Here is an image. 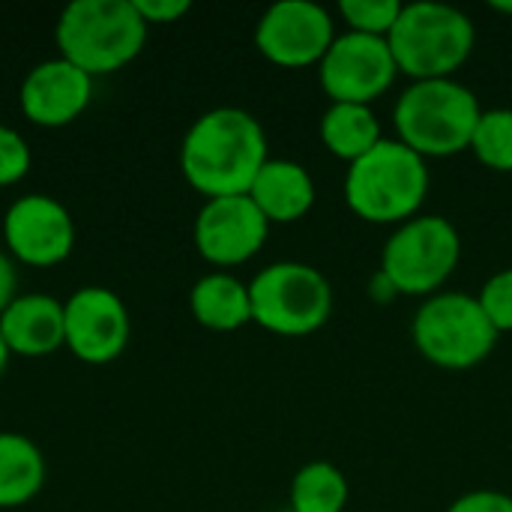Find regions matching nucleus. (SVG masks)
<instances>
[{
    "mask_svg": "<svg viewBox=\"0 0 512 512\" xmlns=\"http://www.w3.org/2000/svg\"><path fill=\"white\" fill-rule=\"evenodd\" d=\"M267 159L264 126L231 105L204 111L180 144V171L204 198L249 195Z\"/></svg>",
    "mask_w": 512,
    "mask_h": 512,
    "instance_id": "nucleus-1",
    "label": "nucleus"
},
{
    "mask_svg": "<svg viewBox=\"0 0 512 512\" xmlns=\"http://www.w3.org/2000/svg\"><path fill=\"white\" fill-rule=\"evenodd\" d=\"M147 24L132 0H72L54 27L63 60L90 78L129 66L147 42Z\"/></svg>",
    "mask_w": 512,
    "mask_h": 512,
    "instance_id": "nucleus-2",
    "label": "nucleus"
},
{
    "mask_svg": "<svg viewBox=\"0 0 512 512\" xmlns=\"http://www.w3.org/2000/svg\"><path fill=\"white\" fill-rule=\"evenodd\" d=\"M429 192V165L399 138H381L366 156L348 165L345 201L375 225L408 222L420 216Z\"/></svg>",
    "mask_w": 512,
    "mask_h": 512,
    "instance_id": "nucleus-3",
    "label": "nucleus"
},
{
    "mask_svg": "<svg viewBox=\"0 0 512 512\" xmlns=\"http://www.w3.org/2000/svg\"><path fill=\"white\" fill-rule=\"evenodd\" d=\"M480 99L471 87L456 78L411 81L393 108V123L399 141L414 153L426 156H456L471 147L474 129L480 123Z\"/></svg>",
    "mask_w": 512,
    "mask_h": 512,
    "instance_id": "nucleus-4",
    "label": "nucleus"
},
{
    "mask_svg": "<svg viewBox=\"0 0 512 512\" xmlns=\"http://www.w3.org/2000/svg\"><path fill=\"white\" fill-rule=\"evenodd\" d=\"M393 60L411 81L453 78L471 57L477 30L465 9L438 0L402 3V12L387 36Z\"/></svg>",
    "mask_w": 512,
    "mask_h": 512,
    "instance_id": "nucleus-5",
    "label": "nucleus"
},
{
    "mask_svg": "<svg viewBox=\"0 0 512 512\" xmlns=\"http://www.w3.org/2000/svg\"><path fill=\"white\" fill-rule=\"evenodd\" d=\"M411 336L417 351L441 369H474L498 345V330L471 294L438 291L414 315Z\"/></svg>",
    "mask_w": 512,
    "mask_h": 512,
    "instance_id": "nucleus-6",
    "label": "nucleus"
},
{
    "mask_svg": "<svg viewBox=\"0 0 512 512\" xmlns=\"http://www.w3.org/2000/svg\"><path fill=\"white\" fill-rule=\"evenodd\" d=\"M462 258L459 228L447 216H414L402 222L381 252V276L393 291L432 297Z\"/></svg>",
    "mask_w": 512,
    "mask_h": 512,
    "instance_id": "nucleus-7",
    "label": "nucleus"
},
{
    "mask_svg": "<svg viewBox=\"0 0 512 512\" xmlns=\"http://www.w3.org/2000/svg\"><path fill=\"white\" fill-rule=\"evenodd\" d=\"M252 321L276 336H309L333 312V288L303 261H276L249 282Z\"/></svg>",
    "mask_w": 512,
    "mask_h": 512,
    "instance_id": "nucleus-8",
    "label": "nucleus"
},
{
    "mask_svg": "<svg viewBox=\"0 0 512 512\" xmlns=\"http://www.w3.org/2000/svg\"><path fill=\"white\" fill-rule=\"evenodd\" d=\"M318 66V78L330 102L372 105L399 75L387 36H369L357 30L336 36Z\"/></svg>",
    "mask_w": 512,
    "mask_h": 512,
    "instance_id": "nucleus-9",
    "label": "nucleus"
},
{
    "mask_svg": "<svg viewBox=\"0 0 512 512\" xmlns=\"http://www.w3.org/2000/svg\"><path fill=\"white\" fill-rule=\"evenodd\" d=\"M66 348L87 366L114 363L132 333L126 303L102 285H84L63 303Z\"/></svg>",
    "mask_w": 512,
    "mask_h": 512,
    "instance_id": "nucleus-10",
    "label": "nucleus"
},
{
    "mask_svg": "<svg viewBox=\"0 0 512 512\" xmlns=\"http://www.w3.org/2000/svg\"><path fill=\"white\" fill-rule=\"evenodd\" d=\"M333 39V15L315 0H279L255 27L258 51L270 63L288 69L321 63Z\"/></svg>",
    "mask_w": 512,
    "mask_h": 512,
    "instance_id": "nucleus-11",
    "label": "nucleus"
},
{
    "mask_svg": "<svg viewBox=\"0 0 512 512\" xmlns=\"http://www.w3.org/2000/svg\"><path fill=\"white\" fill-rule=\"evenodd\" d=\"M3 240L12 261L27 267H54L72 255V213L51 195H21L3 213Z\"/></svg>",
    "mask_w": 512,
    "mask_h": 512,
    "instance_id": "nucleus-12",
    "label": "nucleus"
},
{
    "mask_svg": "<svg viewBox=\"0 0 512 512\" xmlns=\"http://www.w3.org/2000/svg\"><path fill=\"white\" fill-rule=\"evenodd\" d=\"M195 249L216 267H237L255 258L270 234V222L249 195L207 198L195 216Z\"/></svg>",
    "mask_w": 512,
    "mask_h": 512,
    "instance_id": "nucleus-13",
    "label": "nucleus"
},
{
    "mask_svg": "<svg viewBox=\"0 0 512 512\" xmlns=\"http://www.w3.org/2000/svg\"><path fill=\"white\" fill-rule=\"evenodd\" d=\"M93 99V78L60 54L36 63L18 90L21 114L42 129H60L78 120Z\"/></svg>",
    "mask_w": 512,
    "mask_h": 512,
    "instance_id": "nucleus-14",
    "label": "nucleus"
},
{
    "mask_svg": "<svg viewBox=\"0 0 512 512\" xmlns=\"http://www.w3.org/2000/svg\"><path fill=\"white\" fill-rule=\"evenodd\" d=\"M0 336L9 354L45 357L66 345L63 303L48 294H18L0 315Z\"/></svg>",
    "mask_w": 512,
    "mask_h": 512,
    "instance_id": "nucleus-15",
    "label": "nucleus"
},
{
    "mask_svg": "<svg viewBox=\"0 0 512 512\" xmlns=\"http://www.w3.org/2000/svg\"><path fill=\"white\" fill-rule=\"evenodd\" d=\"M249 198L270 225H288L312 210L315 180L294 159H267L249 189Z\"/></svg>",
    "mask_w": 512,
    "mask_h": 512,
    "instance_id": "nucleus-16",
    "label": "nucleus"
},
{
    "mask_svg": "<svg viewBox=\"0 0 512 512\" xmlns=\"http://www.w3.org/2000/svg\"><path fill=\"white\" fill-rule=\"evenodd\" d=\"M189 312L207 330L216 333L240 330L252 321L249 285L225 270L207 273L189 291Z\"/></svg>",
    "mask_w": 512,
    "mask_h": 512,
    "instance_id": "nucleus-17",
    "label": "nucleus"
},
{
    "mask_svg": "<svg viewBox=\"0 0 512 512\" xmlns=\"http://www.w3.org/2000/svg\"><path fill=\"white\" fill-rule=\"evenodd\" d=\"M42 450L21 432H0V510L30 504L45 486Z\"/></svg>",
    "mask_w": 512,
    "mask_h": 512,
    "instance_id": "nucleus-18",
    "label": "nucleus"
},
{
    "mask_svg": "<svg viewBox=\"0 0 512 512\" xmlns=\"http://www.w3.org/2000/svg\"><path fill=\"white\" fill-rule=\"evenodd\" d=\"M381 138V123L372 105L330 102V108L321 117V141L333 156L345 159L348 165L366 156Z\"/></svg>",
    "mask_w": 512,
    "mask_h": 512,
    "instance_id": "nucleus-19",
    "label": "nucleus"
},
{
    "mask_svg": "<svg viewBox=\"0 0 512 512\" xmlns=\"http://www.w3.org/2000/svg\"><path fill=\"white\" fill-rule=\"evenodd\" d=\"M348 480L330 462H309L291 480V512H345Z\"/></svg>",
    "mask_w": 512,
    "mask_h": 512,
    "instance_id": "nucleus-20",
    "label": "nucleus"
},
{
    "mask_svg": "<svg viewBox=\"0 0 512 512\" xmlns=\"http://www.w3.org/2000/svg\"><path fill=\"white\" fill-rule=\"evenodd\" d=\"M471 150L492 171H512V108H489L471 138Z\"/></svg>",
    "mask_w": 512,
    "mask_h": 512,
    "instance_id": "nucleus-21",
    "label": "nucleus"
},
{
    "mask_svg": "<svg viewBox=\"0 0 512 512\" xmlns=\"http://www.w3.org/2000/svg\"><path fill=\"white\" fill-rule=\"evenodd\" d=\"M342 18L351 30L369 33V36H390L402 3L399 0H342L339 3Z\"/></svg>",
    "mask_w": 512,
    "mask_h": 512,
    "instance_id": "nucleus-22",
    "label": "nucleus"
},
{
    "mask_svg": "<svg viewBox=\"0 0 512 512\" xmlns=\"http://www.w3.org/2000/svg\"><path fill=\"white\" fill-rule=\"evenodd\" d=\"M486 318L492 321V327L498 333H510L512 330V267L498 270L495 276H489L477 294Z\"/></svg>",
    "mask_w": 512,
    "mask_h": 512,
    "instance_id": "nucleus-23",
    "label": "nucleus"
},
{
    "mask_svg": "<svg viewBox=\"0 0 512 512\" xmlns=\"http://www.w3.org/2000/svg\"><path fill=\"white\" fill-rule=\"evenodd\" d=\"M30 147L24 141V135L12 126L0 123V186H12L18 180L27 177L30 171Z\"/></svg>",
    "mask_w": 512,
    "mask_h": 512,
    "instance_id": "nucleus-24",
    "label": "nucleus"
},
{
    "mask_svg": "<svg viewBox=\"0 0 512 512\" xmlns=\"http://www.w3.org/2000/svg\"><path fill=\"white\" fill-rule=\"evenodd\" d=\"M447 512H512V495L495 489H477L462 498H456Z\"/></svg>",
    "mask_w": 512,
    "mask_h": 512,
    "instance_id": "nucleus-25",
    "label": "nucleus"
},
{
    "mask_svg": "<svg viewBox=\"0 0 512 512\" xmlns=\"http://www.w3.org/2000/svg\"><path fill=\"white\" fill-rule=\"evenodd\" d=\"M132 3H135V9H138V15L144 18L147 27H153V24H174V21H180L192 9L189 0H132Z\"/></svg>",
    "mask_w": 512,
    "mask_h": 512,
    "instance_id": "nucleus-26",
    "label": "nucleus"
},
{
    "mask_svg": "<svg viewBox=\"0 0 512 512\" xmlns=\"http://www.w3.org/2000/svg\"><path fill=\"white\" fill-rule=\"evenodd\" d=\"M18 297V270H15V261L0 252V315L9 309V303Z\"/></svg>",
    "mask_w": 512,
    "mask_h": 512,
    "instance_id": "nucleus-27",
    "label": "nucleus"
},
{
    "mask_svg": "<svg viewBox=\"0 0 512 512\" xmlns=\"http://www.w3.org/2000/svg\"><path fill=\"white\" fill-rule=\"evenodd\" d=\"M6 363H9V348H6V342H3V336H0V378H3V372H6Z\"/></svg>",
    "mask_w": 512,
    "mask_h": 512,
    "instance_id": "nucleus-28",
    "label": "nucleus"
},
{
    "mask_svg": "<svg viewBox=\"0 0 512 512\" xmlns=\"http://www.w3.org/2000/svg\"><path fill=\"white\" fill-rule=\"evenodd\" d=\"M492 6H495L498 12H507V15H512V3H510V0H495Z\"/></svg>",
    "mask_w": 512,
    "mask_h": 512,
    "instance_id": "nucleus-29",
    "label": "nucleus"
}]
</instances>
